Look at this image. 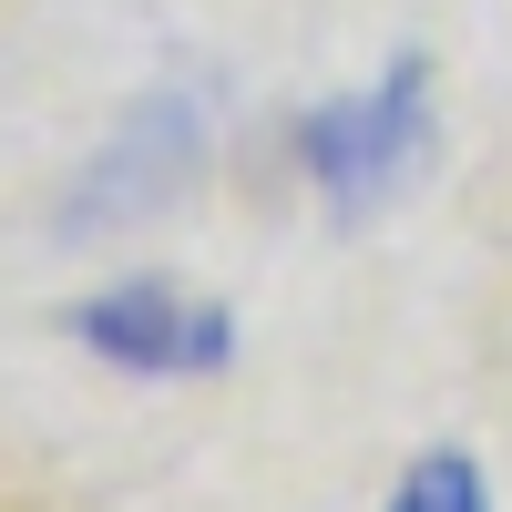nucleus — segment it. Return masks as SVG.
<instances>
[{
  "label": "nucleus",
  "mask_w": 512,
  "mask_h": 512,
  "mask_svg": "<svg viewBox=\"0 0 512 512\" xmlns=\"http://www.w3.org/2000/svg\"><path fill=\"white\" fill-rule=\"evenodd\" d=\"M420 154H431V62L400 52L390 72L369 82V93H338L297 123V164H308V185L328 195V216H369V205H390Z\"/></svg>",
  "instance_id": "f257e3e1"
},
{
  "label": "nucleus",
  "mask_w": 512,
  "mask_h": 512,
  "mask_svg": "<svg viewBox=\"0 0 512 512\" xmlns=\"http://www.w3.org/2000/svg\"><path fill=\"white\" fill-rule=\"evenodd\" d=\"M390 512H492V492H482V472H472V451H431V461H410V472H400Z\"/></svg>",
  "instance_id": "20e7f679"
},
{
  "label": "nucleus",
  "mask_w": 512,
  "mask_h": 512,
  "mask_svg": "<svg viewBox=\"0 0 512 512\" xmlns=\"http://www.w3.org/2000/svg\"><path fill=\"white\" fill-rule=\"evenodd\" d=\"M195 154H205V103H195V93H154V103H134V123H123V134L72 175V195L52 205V226H62V236H113V226L154 216V205L185 195Z\"/></svg>",
  "instance_id": "f03ea898"
},
{
  "label": "nucleus",
  "mask_w": 512,
  "mask_h": 512,
  "mask_svg": "<svg viewBox=\"0 0 512 512\" xmlns=\"http://www.w3.org/2000/svg\"><path fill=\"white\" fill-rule=\"evenodd\" d=\"M72 338H82L93 359L134 369V379H205V369L236 359V318L216 308V297L164 287V277H134V287L82 297V308H72Z\"/></svg>",
  "instance_id": "7ed1b4c3"
}]
</instances>
